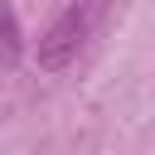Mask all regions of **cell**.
Wrapping results in <instances>:
<instances>
[{"label": "cell", "mask_w": 155, "mask_h": 155, "mask_svg": "<svg viewBox=\"0 0 155 155\" xmlns=\"http://www.w3.org/2000/svg\"><path fill=\"white\" fill-rule=\"evenodd\" d=\"M107 10H111V0H68V5L53 15V24L39 34V48H34L39 68H44V73H63V68L97 39Z\"/></svg>", "instance_id": "1"}, {"label": "cell", "mask_w": 155, "mask_h": 155, "mask_svg": "<svg viewBox=\"0 0 155 155\" xmlns=\"http://www.w3.org/2000/svg\"><path fill=\"white\" fill-rule=\"evenodd\" d=\"M24 53V34H19V19H15V5L0 0V68H15Z\"/></svg>", "instance_id": "2"}]
</instances>
